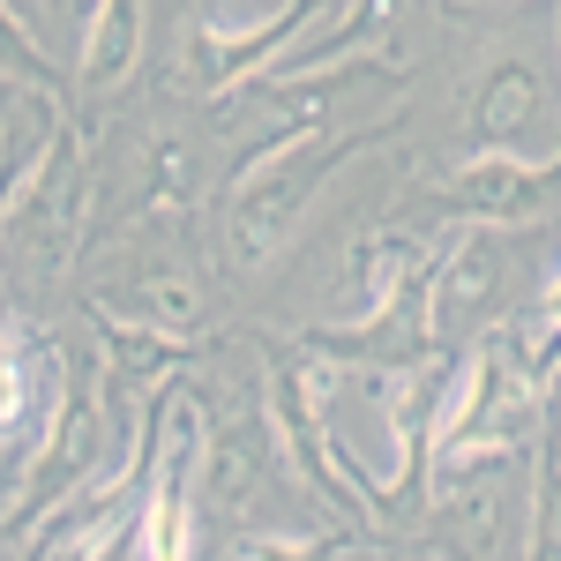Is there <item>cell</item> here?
Segmentation results:
<instances>
[{
	"label": "cell",
	"instance_id": "7a4b0ae2",
	"mask_svg": "<svg viewBox=\"0 0 561 561\" xmlns=\"http://www.w3.org/2000/svg\"><path fill=\"white\" fill-rule=\"evenodd\" d=\"M90 210H98V180H90V142L76 135V121H60L45 158L31 165V180L15 187L8 225H0V262H15L31 285H53L76 240H83Z\"/></svg>",
	"mask_w": 561,
	"mask_h": 561
},
{
	"label": "cell",
	"instance_id": "8992f818",
	"mask_svg": "<svg viewBox=\"0 0 561 561\" xmlns=\"http://www.w3.org/2000/svg\"><path fill=\"white\" fill-rule=\"evenodd\" d=\"M322 8L330 0H285L277 15H262V23H195V38H187V83L203 90V98H225V90H248L285 53L293 38H307L314 23H322Z\"/></svg>",
	"mask_w": 561,
	"mask_h": 561
},
{
	"label": "cell",
	"instance_id": "9c48e42d",
	"mask_svg": "<svg viewBox=\"0 0 561 561\" xmlns=\"http://www.w3.org/2000/svg\"><path fill=\"white\" fill-rule=\"evenodd\" d=\"M494 352L510 359V375L531 397H554L561 389V262H554V277L494 330Z\"/></svg>",
	"mask_w": 561,
	"mask_h": 561
},
{
	"label": "cell",
	"instance_id": "ba28073f",
	"mask_svg": "<svg viewBox=\"0 0 561 561\" xmlns=\"http://www.w3.org/2000/svg\"><path fill=\"white\" fill-rule=\"evenodd\" d=\"M142 0H98L76 38V98H113L142 60Z\"/></svg>",
	"mask_w": 561,
	"mask_h": 561
},
{
	"label": "cell",
	"instance_id": "6da1fadb",
	"mask_svg": "<svg viewBox=\"0 0 561 561\" xmlns=\"http://www.w3.org/2000/svg\"><path fill=\"white\" fill-rule=\"evenodd\" d=\"M389 128H359V135H322L314 113H300L293 128H277L255 158H240L232 195H225V262L240 277H262L307 232V210L330 180L345 173V158H359L367 142H382Z\"/></svg>",
	"mask_w": 561,
	"mask_h": 561
},
{
	"label": "cell",
	"instance_id": "277c9868",
	"mask_svg": "<svg viewBox=\"0 0 561 561\" xmlns=\"http://www.w3.org/2000/svg\"><path fill=\"white\" fill-rule=\"evenodd\" d=\"M510 255L494 240V225L457 217V232H442L427 248V277H420V307H427V352L434 345H465L479 330V314L502 300Z\"/></svg>",
	"mask_w": 561,
	"mask_h": 561
},
{
	"label": "cell",
	"instance_id": "8fae6325",
	"mask_svg": "<svg viewBox=\"0 0 561 561\" xmlns=\"http://www.w3.org/2000/svg\"><path fill=\"white\" fill-rule=\"evenodd\" d=\"M255 486H262V434L210 420L203 457H195V510H240V502H255Z\"/></svg>",
	"mask_w": 561,
	"mask_h": 561
},
{
	"label": "cell",
	"instance_id": "5bb4252c",
	"mask_svg": "<svg viewBox=\"0 0 561 561\" xmlns=\"http://www.w3.org/2000/svg\"><path fill=\"white\" fill-rule=\"evenodd\" d=\"M285 0H217V23H262V15H277Z\"/></svg>",
	"mask_w": 561,
	"mask_h": 561
},
{
	"label": "cell",
	"instance_id": "3957f363",
	"mask_svg": "<svg viewBox=\"0 0 561 561\" xmlns=\"http://www.w3.org/2000/svg\"><path fill=\"white\" fill-rule=\"evenodd\" d=\"M105 397H113V359H98L76 389H60L45 434L31 442V457H23V486H15V502H8L15 524L53 517V510L113 457V442H105V434H113V404H105Z\"/></svg>",
	"mask_w": 561,
	"mask_h": 561
},
{
	"label": "cell",
	"instance_id": "30bf717a",
	"mask_svg": "<svg viewBox=\"0 0 561 561\" xmlns=\"http://www.w3.org/2000/svg\"><path fill=\"white\" fill-rule=\"evenodd\" d=\"M90 314H121V322H150V330H195L203 322V285H195V270L187 262H150V270H135L121 293H98Z\"/></svg>",
	"mask_w": 561,
	"mask_h": 561
},
{
	"label": "cell",
	"instance_id": "7c38bea8",
	"mask_svg": "<svg viewBox=\"0 0 561 561\" xmlns=\"http://www.w3.org/2000/svg\"><path fill=\"white\" fill-rule=\"evenodd\" d=\"M187 195H195L187 150H180L173 135H150V150H142V187H135V217H173V210H187Z\"/></svg>",
	"mask_w": 561,
	"mask_h": 561
},
{
	"label": "cell",
	"instance_id": "4fadbf2b",
	"mask_svg": "<svg viewBox=\"0 0 561 561\" xmlns=\"http://www.w3.org/2000/svg\"><path fill=\"white\" fill-rule=\"evenodd\" d=\"M0 83H23V90H53L60 98V68L45 60V45L31 38V23L0 0Z\"/></svg>",
	"mask_w": 561,
	"mask_h": 561
},
{
	"label": "cell",
	"instance_id": "9a60e30c",
	"mask_svg": "<svg viewBox=\"0 0 561 561\" xmlns=\"http://www.w3.org/2000/svg\"><path fill=\"white\" fill-rule=\"evenodd\" d=\"M554 31H561V23H554ZM554 45H561V38H554Z\"/></svg>",
	"mask_w": 561,
	"mask_h": 561
},
{
	"label": "cell",
	"instance_id": "5b68a950",
	"mask_svg": "<svg viewBox=\"0 0 561 561\" xmlns=\"http://www.w3.org/2000/svg\"><path fill=\"white\" fill-rule=\"evenodd\" d=\"M472 150L561 158V83H547L524 53H494L472 83Z\"/></svg>",
	"mask_w": 561,
	"mask_h": 561
},
{
	"label": "cell",
	"instance_id": "52a82bcc",
	"mask_svg": "<svg viewBox=\"0 0 561 561\" xmlns=\"http://www.w3.org/2000/svg\"><path fill=\"white\" fill-rule=\"evenodd\" d=\"M561 180V158H517V150H472L442 173V203L457 217H479L494 232L510 225H531L539 195Z\"/></svg>",
	"mask_w": 561,
	"mask_h": 561
}]
</instances>
